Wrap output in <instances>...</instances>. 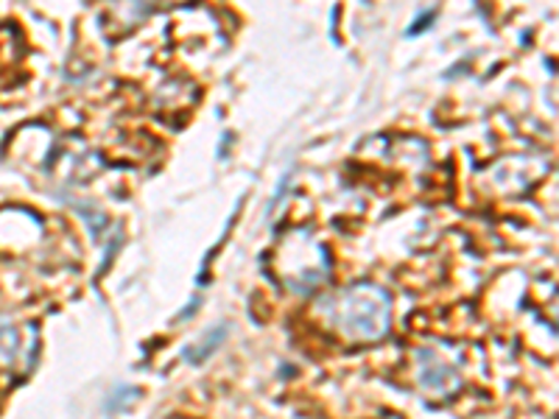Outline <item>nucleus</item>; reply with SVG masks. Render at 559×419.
I'll use <instances>...</instances> for the list:
<instances>
[{"mask_svg":"<svg viewBox=\"0 0 559 419\" xmlns=\"http://www.w3.org/2000/svg\"><path fill=\"white\" fill-rule=\"evenodd\" d=\"M324 322L349 342H378L392 327V297L381 286L356 283L324 297Z\"/></svg>","mask_w":559,"mask_h":419,"instance_id":"obj_1","label":"nucleus"},{"mask_svg":"<svg viewBox=\"0 0 559 419\" xmlns=\"http://www.w3.org/2000/svg\"><path fill=\"white\" fill-rule=\"evenodd\" d=\"M419 381H423V386L431 388V392L437 394H448L453 392V388L459 386V378L453 375V369L448 367L442 358H437L433 352H419Z\"/></svg>","mask_w":559,"mask_h":419,"instance_id":"obj_2","label":"nucleus"},{"mask_svg":"<svg viewBox=\"0 0 559 419\" xmlns=\"http://www.w3.org/2000/svg\"><path fill=\"white\" fill-rule=\"evenodd\" d=\"M20 358V333L12 322L0 319V361L14 363Z\"/></svg>","mask_w":559,"mask_h":419,"instance_id":"obj_3","label":"nucleus"},{"mask_svg":"<svg viewBox=\"0 0 559 419\" xmlns=\"http://www.w3.org/2000/svg\"><path fill=\"white\" fill-rule=\"evenodd\" d=\"M224 331H227V327H216V333L210 331L207 336V342H202V344H193L191 349H188V352H185V356L191 358L193 363H202V358H207L210 356V349H216L218 344H222V336H224Z\"/></svg>","mask_w":559,"mask_h":419,"instance_id":"obj_4","label":"nucleus"}]
</instances>
